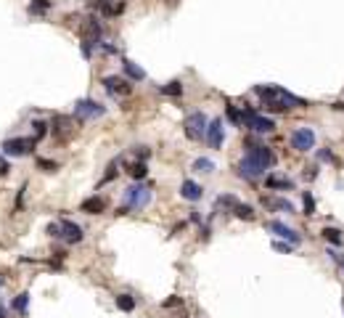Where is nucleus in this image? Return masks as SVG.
I'll list each match as a JSON object with an SVG mask.
<instances>
[{
    "label": "nucleus",
    "instance_id": "obj_10",
    "mask_svg": "<svg viewBox=\"0 0 344 318\" xmlns=\"http://www.w3.org/2000/svg\"><path fill=\"white\" fill-rule=\"evenodd\" d=\"M239 175L246 178V181H257V178H262V175H265V167H262V164H257L254 159L244 157L241 164H239Z\"/></svg>",
    "mask_w": 344,
    "mask_h": 318
},
{
    "label": "nucleus",
    "instance_id": "obj_25",
    "mask_svg": "<svg viewBox=\"0 0 344 318\" xmlns=\"http://www.w3.org/2000/svg\"><path fill=\"white\" fill-rule=\"evenodd\" d=\"M323 236L331 244H341V231L339 228H323Z\"/></svg>",
    "mask_w": 344,
    "mask_h": 318
},
{
    "label": "nucleus",
    "instance_id": "obj_32",
    "mask_svg": "<svg viewBox=\"0 0 344 318\" xmlns=\"http://www.w3.org/2000/svg\"><path fill=\"white\" fill-rule=\"evenodd\" d=\"M32 127H34V135H37V138L48 133V122H40V120H37V122H32Z\"/></svg>",
    "mask_w": 344,
    "mask_h": 318
},
{
    "label": "nucleus",
    "instance_id": "obj_15",
    "mask_svg": "<svg viewBox=\"0 0 344 318\" xmlns=\"http://www.w3.org/2000/svg\"><path fill=\"white\" fill-rule=\"evenodd\" d=\"M201 186L199 183H194V181H183V186H180V196L183 199H188V202H199L201 199Z\"/></svg>",
    "mask_w": 344,
    "mask_h": 318
},
{
    "label": "nucleus",
    "instance_id": "obj_17",
    "mask_svg": "<svg viewBox=\"0 0 344 318\" xmlns=\"http://www.w3.org/2000/svg\"><path fill=\"white\" fill-rule=\"evenodd\" d=\"M117 308H120L122 313L135 310V297L133 294H117Z\"/></svg>",
    "mask_w": 344,
    "mask_h": 318
},
{
    "label": "nucleus",
    "instance_id": "obj_33",
    "mask_svg": "<svg viewBox=\"0 0 344 318\" xmlns=\"http://www.w3.org/2000/svg\"><path fill=\"white\" fill-rule=\"evenodd\" d=\"M37 167H40V170L45 167V170L51 172V170H58V164H56V162H51V159H43V157H40V159H37Z\"/></svg>",
    "mask_w": 344,
    "mask_h": 318
},
{
    "label": "nucleus",
    "instance_id": "obj_9",
    "mask_svg": "<svg viewBox=\"0 0 344 318\" xmlns=\"http://www.w3.org/2000/svg\"><path fill=\"white\" fill-rule=\"evenodd\" d=\"M246 157H249V159H254L257 164H262L265 170H267V167H273V162H276V154H273V151H270L267 146H249Z\"/></svg>",
    "mask_w": 344,
    "mask_h": 318
},
{
    "label": "nucleus",
    "instance_id": "obj_14",
    "mask_svg": "<svg viewBox=\"0 0 344 318\" xmlns=\"http://www.w3.org/2000/svg\"><path fill=\"white\" fill-rule=\"evenodd\" d=\"M80 209L88 212V215H101V212H106V199H101V196H90V199H85V202L80 204Z\"/></svg>",
    "mask_w": 344,
    "mask_h": 318
},
{
    "label": "nucleus",
    "instance_id": "obj_16",
    "mask_svg": "<svg viewBox=\"0 0 344 318\" xmlns=\"http://www.w3.org/2000/svg\"><path fill=\"white\" fill-rule=\"evenodd\" d=\"M122 66H125V77H127V80H133V82L146 80V72H143V69H140L135 61H125Z\"/></svg>",
    "mask_w": 344,
    "mask_h": 318
},
{
    "label": "nucleus",
    "instance_id": "obj_6",
    "mask_svg": "<svg viewBox=\"0 0 344 318\" xmlns=\"http://www.w3.org/2000/svg\"><path fill=\"white\" fill-rule=\"evenodd\" d=\"M291 146L296 151L315 149V133H313V127H296V130L291 133Z\"/></svg>",
    "mask_w": 344,
    "mask_h": 318
},
{
    "label": "nucleus",
    "instance_id": "obj_1",
    "mask_svg": "<svg viewBox=\"0 0 344 318\" xmlns=\"http://www.w3.org/2000/svg\"><path fill=\"white\" fill-rule=\"evenodd\" d=\"M254 93L265 101L267 112H286V109H296V106H307L302 98L291 96L289 90H283L278 85H257Z\"/></svg>",
    "mask_w": 344,
    "mask_h": 318
},
{
    "label": "nucleus",
    "instance_id": "obj_4",
    "mask_svg": "<svg viewBox=\"0 0 344 318\" xmlns=\"http://www.w3.org/2000/svg\"><path fill=\"white\" fill-rule=\"evenodd\" d=\"M34 149V138H8L3 144V154L8 157H27Z\"/></svg>",
    "mask_w": 344,
    "mask_h": 318
},
{
    "label": "nucleus",
    "instance_id": "obj_7",
    "mask_svg": "<svg viewBox=\"0 0 344 318\" xmlns=\"http://www.w3.org/2000/svg\"><path fill=\"white\" fill-rule=\"evenodd\" d=\"M103 88H106V93H111V96H130V90H133V85H130L125 77H117V75L103 77Z\"/></svg>",
    "mask_w": 344,
    "mask_h": 318
},
{
    "label": "nucleus",
    "instance_id": "obj_23",
    "mask_svg": "<svg viewBox=\"0 0 344 318\" xmlns=\"http://www.w3.org/2000/svg\"><path fill=\"white\" fill-rule=\"evenodd\" d=\"M225 114H228V120H231L233 125H241V122H244V112H239V109H236L233 103H228V106H225Z\"/></svg>",
    "mask_w": 344,
    "mask_h": 318
},
{
    "label": "nucleus",
    "instance_id": "obj_24",
    "mask_svg": "<svg viewBox=\"0 0 344 318\" xmlns=\"http://www.w3.org/2000/svg\"><path fill=\"white\" fill-rule=\"evenodd\" d=\"M127 172H130V175H133V178H135V181H143V178H146V175H148V170H146V164H143V162H135V164H133V167H130Z\"/></svg>",
    "mask_w": 344,
    "mask_h": 318
},
{
    "label": "nucleus",
    "instance_id": "obj_34",
    "mask_svg": "<svg viewBox=\"0 0 344 318\" xmlns=\"http://www.w3.org/2000/svg\"><path fill=\"white\" fill-rule=\"evenodd\" d=\"M273 250H278V252H291V244H283V241H273Z\"/></svg>",
    "mask_w": 344,
    "mask_h": 318
},
{
    "label": "nucleus",
    "instance_id": "obj_2",
    "mask_svg": "<svg viewBox=\"0 0 344 318\" xmlns=\"http://www.w3.org/2000/svg\"><path fill=\"white\" fill-rule=\"evenodd\" d=\"M151 202V188L148 186H130L125 191V207L127 209H143Z\"/></svg>",
    "mask_w": 344,
    "mask_h": 318
},
{
    "label": "nucleus",
    "instance_id": "obj_13",
    "mask_svg": "<svg viewBox=\"0 0 344 318\" xmlns=\"http://www.w3.org/2000/svg\"><path fill=\"white\" fill-rule=\"evenodd\" d=\"M207 140L212 149H220L222 140H225V130H222V120H212L207 127Z\"/></svg>",
    "mask_w": 344,
    "mask_h": 318
},
{
    "label": "nucleus",
    "instance_id": "obj_29",
    "mask_svg": "<svg viewBox=\"0 0 344 318\" xmlns=\"http://www.w3.org/2000/svg\"><path fill=\"white\" fill-rule=\"evenodd\" d=\"M96 40H88V38H82V56H85V58H90L93 56V48H96Z\"/></svg>",
    "mask_w": 344,
    "mask_h": 318
},
{
    "label": "nucleus",
    "instance_id": "obj_31",
    "mask_svg": "<svg viewBox=\"0 0 344 318\" xmlns=\"http://www.w3.org/2000/svg\"><path fill=\"white\" fill-rule=\"evenodd\" d=\"M117 164H120V159H114V162L109 164V172L103 175V181H101V183H109V181H114V178H117Z\"/></svg>",
    "mask_w": 344,
    "mask_h": 318
},
{
    "label": "nucleus",
    "instance_id": "obj_30",
    "mask_svg": "<svg viewBox=\"0 0 344 318\" xmlns=\"http://www.w3.org/2000/svg\"><path fill=\"white\" fill-rule=\"evenodd\" d=\"M304 212L307 215H315V199L310 191H304Z\"/></svg>",
    "mask_w": 344,
    "mask_h": 318
},
{
    "label": "nucleus",
    "instance_id": "obj_38",
    "mask_svg": "<svg viewBox=\"0 0 344 318\" xmlns=\"http://www.w3.org/2000/svg\"><path fill=\"white\" fill-rule=\"evenodd\" d=\"M162 305H164V308H172V305H180V300H177V297H170V300H164Z\"/></svg>",
    "mask_w": 344,
    "mask_h": 318
},
{
    "label": "nucleus",
    "instance_id": "obj_21",
    "mask_svg": "<svg viewBox=\"0 0 344 318\" xmlns=\"http://www.w3.org/2000/svg\"><path fill=\"white\" fill-rule=\"evenodd\" d=\"M267 188H283V191H289V188H294V183L289 178H276V175H270V178L265 181Z\"/></svg>",
    "mask_w": 344,
    "mask_h": 318
},
{
    "label": "nucleus",
    "instance_id": "obj_27",
    "mask_svg": "<svg viewBox=\"0 0 344 318\" xmlns=\"http://www.w3.org/2000/svg\"><path fill=\"white\" fill-rule=\"evenodd\" d=\"M217 204H220V207H231V209H236V207H239V199L231 196V194H222V196L217 199Z\"/></svg>",
    "mask_w": 344,
    "mask_h": 318
},
{
    "label": "nucleus",
    "instance_id": "obj_8",
    "mask_svg": "<svg viewBox=\"0 0 344 318\" xmlns=\"http://www.w3.org/2000/svg\"><path fill=\"white\" fill-rule=\"evenodd\" d=\"M267 231H273V233H276V236H281V239H286L289 244H299V241H302L299 233H296L294 228H289L286 223H281V220H270V223H267Z\"/></svg>",
    "mask_w": 344,
    "mask_h": 318
},
{
    "label": "nucleus",
    "instance_id": "obj_26",
    "mask_svg": "<svg viewBox=\"0 0 344 318\" xmlns=\"http://www.w3.org/2000/svg\"><path fill=\"white\" fill-rule=\"evenodd\" d=\"M236 215H239L241 220H254V209L249 204H239V207H236Z\"/></svg>",
    "mask_w": 344,
    "mask_h": 318
},
{
    "label": "nucleus",
    "instance_id": "obj_36",
    "mask_svg": "<svg viewBox=\"0 0 344 318\" xmlns=\"http://www.w3.org/2000/svg\"><path fill=\"white\" fill-rule=\"evenodd\" d=\"M8 172H11V167H8V162H6V159H0V178H6Z\"/></svg>",
    "mask_w": 344,
    "mask_h": 318
},
{
    "label": "nucleus",
    "instance_id": "obj_5",
    "mask_svg": "<svg viewBox=\"0 0 344 318\" xmlns=\"http://www.w3.org/2000/svg\"><path fill=\"white\" fill-rule=\"evenodd\" d=\"M74 114L80 117V120H98V117L106 114V106L98 103V101H88V98H85V101H77Z\"/></svg>",
    "mask_w": 344,
    "mask_h": 318
},
{
    "label": "nucleus",
    "instance_id": "obj_18",
    "mask_svg": "<svg viewBox=\"0 0 344 318\" xmlns=\"http://www.w3.org/2000/svg\"><path fill=\"white\" fill-rule=\"evenodd\" d=\"M262 202L270 207V209H281V212H294V204L286 202V199H262Z\"/></svg>",
    "mask_w": 344,
    "mask_h": 318
},
{
    "label": "nucleus",
    "instance_id": "obj_12",
    "mask_svg": "<svg viewBox=\"0 0 344 318\" xmlns=\"http://www.w3.org/2000/svg\"><path fill=\"white\" fill-rule=\"evenodd\" d=\"M58 226H61V239H64V241H69V244H80V241H82V228L77 226V223L61 220Z\"/></svg>",
    "mask_w": 344,
    "mask_h": 318
},
{
    "label": "nucleus",
    "instance_id": "obj_3",
    "mask_svg": "<svg viewBox=\"0 0 344 318\" xmlns=\"http://www.w3.org/2000/svg\"><path fill=\"white\" fill-rule=\"evenodd\" d=\"M207 114H201V112H194L191 117L185 120V135L191 138V140H201V138H207Z\"/></svg>",
    "mask_w": 344,
    "mask_h": 318
},
{
    "label": "nucleus",
    "instance_id": "obj_37",
    "mask_svg": "<svg viewBox=\"0 0 344 318\" xmlns=\"http://www.w3.org/2000/svg\"><path fill=\"white\" fill-rule=\"evenodd\" d=\"M138 157H140V159L151 157V149H146V146H138Z\"/></svg>",
    "mask_w": 344,
    "mask_h": 318
},
{
    "label": "nucleus",
    "instance_id": "obj_40",
    "mask_svg": "<svg viewBox=\"0 0 344 318\" xmlns=\"http://www.w3.org/2000/svg\"><path fill=\"white\" fill-rule=\"evenodd\" d=\"M0 318H6V308H3V305H0Z\"/></svg>",
    "mask_w": 344,
    "mask_h": 318
},
{
    "label": "nucleus",
    "instance_id": "obj_20",
    "mask_svg": "<svg viewBox=\"0 0 344 318\" xmlns=\"http://www.w3.org/2000/svg\"><path fill=\"white\" fill-rule=\"evenodd\" d=\"M191 170H196V172H212V170H215V162L207 159V157H199V159H194Z\"/></svg>",
    "mask_w": 344,
    "mask_h": 318
},
{
    "label": "nucleus",
    "instance_id": "obj_11",
    "mask_svg": "<svg viewBox=\"0 0 344 318\" xmlns=\"http://www.w3.org/2000/svg\"><path fill=\"white\" fill-rule=\"evenodd\" d=\"M249 127H252V130L254 133H273V130H276V122H273L270 120V117H262V114H252V117H246V120H244Z\"/></svg>",
    "mask_w": 344,
    "mask_h": 318
},
{
    "label": "nucleus",
    "instance_id": "obj_41",
    "mask_svg": "<svg viewBox=\"0 0 344 318\" xmlns=\"http://www.w3.org/2000/svg\"><path fill=\"white\" fill-rule=\"evenodd\" d=\"M339 265L344 268V255H339Z\"/></svg>",
    "mask_w": 344,
    "mask_h": 318
},
{
    "label": "nucleus",
    "instance_id": "obj_19",
    "mask_svg": "<svg viewBox=\"0 0 344 318\" xmlns=\"http://www.w3.org/2000/svg\"><path fill=\"white\" fill-rule=\"evenodd\" d=\"M14 310L21 313V315L29 310V294L27 292H21V294H16V297H14Z\"/></svg>",
    "mask_w": 344,
    "mask_h": 318
},
{
    "label": "nucleus",
    "instance_id": "obj_42",
    "mask_svg": "<svg viewBox=\"0 0 344 318\" xmlns=\"http://www.w3.org/2000/svg\"><path fill=\"white\" fill-rule=\"evenodd\" d=\"M6 284V276H0V287H3Z\"/></svg>",
    "mask_w": 344,
    "mask_h": 318
},
{
    "label": "nucleus",
    "instance_id": "obj_39",
    "mask_svg": "<svg viewBox=\"0 0 344 318\" xmlns=\"http://www.w3.org/2000/svg\"><path fill=\"white\" fill-rule=\"evenodd\" d=\"M320 159H323V162H331L334 157H331V151H320Z\"/></svg>",
    "mask_w": 344,
    "mask_h": 318
},
{
    "label": "nucleus",
    "instance_id": "obj_22",
    "mask_svg": "<svg viewBox=\"0 0 344 318\" xmlns=\"http://www.w3.org/2000/svg\"><path fill=\"white\" fill-rule=\"evenodd\" d=\"M48 8H51V0H32V3H29V14L32 16H40Z\"/></svg>",
    "mask_w": 344,
    "mask_h": 318
},
{
    "label": "nucleus",
    "instance_id": "obj_35",
    "mask_svg": "<svg viewBox=\"0 0 344 318\" xmlns=\"http://www.w3.org/2000/svg\"><path fill=\"white\" fill-rule=\"evenodd\" d=\"M48 233H51V236H61V226H58V223H51Z\"/></svg>",
    "mask_w": 344,
    "mask_h": 318
},
{
    "label": "nucleus",
    "instance_id": "obj_28",
    "mask_svg": "<svg viewBox=\"0 0 344 318\" xmlns=\"http://www.w3.org/2000/svg\"><path fill=\"white\" fill-rule=\"evenodd\" d=\"M162 90L167 93V96H180V93H183V88H180V82H177V80H175V82H167Z\"/></svg>",
    "mask_w": 344,
    "mask_h": 318
}]
</instances>
